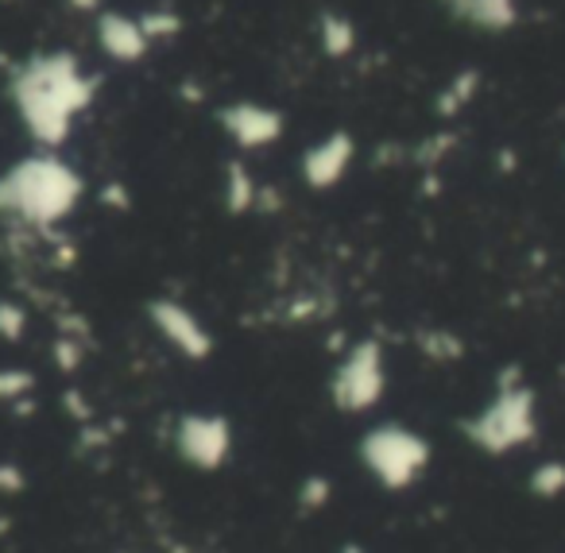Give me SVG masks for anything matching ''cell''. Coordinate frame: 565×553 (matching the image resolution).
Listing matches in <instances>:
<instances>
[{
	"label": "cell",
	"instance_id": "cell-14",
	"mask_svg": "<svg viewBox=\"0 0 565 553\" xmlns=\"http://www.w3.org/2000/svg\"><path fill=\"white\" fill-rule=\"evenodd\" d=\"M477 89H480V71L454 74V78L438 89V97H434V109H438V117H457V113H461L465 105L477 97Z\"/></svg>",
	"mask_w": 565,
	"mask_h": 553
},
{
	"label": "cell",
	"instance_id": "cell-3",
	"mask_svg": "<svg viewBox=\"0 0 565 553\" xmlns=\"http://www.w3.org/2000/svg\"><path fill=\"white\" fill-rule=\"evenodd\" d=\"M461 434L472 449L484 457H511V453L526 449L539 437V395L523 375L511 368L500 383H495L492 398L480 406L472 418L461 422Z\"/></svg>",
	"mask_w": 565,
	"mask_h": 553
},
{
	"label": "cell",
	"instance_id": "cell-18",
	"mask_svg": "<svg viewBox=\"0 0 565 553\" xmlns=\"http://www.w3.org/2000/svg\"><path fill=\"white\" fill-rule=\"evenodd\" d=\"M24 333H28V310L20 302H0V341H9V344H17V341H24Z\"/></svg>",
	"mask_w": 565,
	"mask_h": 553
},
{
	"label": "cell",
	"instance_id": "cell-1",
	"mask_svg": "<svg viewBox=\"0 0 565 553\" xmlns=\"http://www.w3.org/2000/svg\"><path fill=\"white\" fill-rule=\"evenodd\" d=\"M102 82L74 51H35L9 74V102L20 128L40 151L71 143L78 120L94 109Z\"/></svg>",
	"mask_w": 565,
	"mask_h": 553
},
{
	"label": "cell",
	"instance_id": "cell-13",
	"mask_svg": "<svg viewBox=\"0 0 565 553\" xmlns=\"http://www.w3.org/2000/svg\"><path fill=\"white\" fill-rule=\"evenodd\" d=\"M318 43L330 59H349L356 51V24L345 17V12L326 9L318 17Z\"/></svg>",
	"mask_w": 565,
	"mask_h": 553
},
{
	"label": "cell",
	"instance_id": "cell-9",
	"mask_svg": "<svg viewBox=\"0 0 565 553\" xmlns=\"http://www.w3.org/2000/svg\"><path fill=\"white\" fill-rule=\"evenodd\" d=\"M356 163V140L353 132H326L322 140H315L299 159V174L307 182V190L315 194H326V190L341 187L345 174L353 171Z\"/></svg>",
	"mask_w": 565,
	"mask_h": 553
},
{
	"label": "cell",
	"instance_id": "cell-7",
	"mask_svg": "<svg viewBox=\"0 0 565 553\" xmlns=\"http://www.w3.org/2000/svg\"><path fill=\"white\" fill-rule=\"evenodd\" d=\"M148 321H151V329L163 337V344H171L190 364H202V360L213 357L210 326H205L186 302H179V298H151Z\"/></svg>",
	"mask_w": 565,
	"mask_h": 553
},
{
	"label": "cell",
	"instance_id": "cell-19",
	"mask_svg": "<svg viewBox=\"0 0 565 553\" xmlns=\"http://www.w3.org/2000/svg\"><path fill=\"white\" fill-rule=\"evenodd\" d=\"M418 344H423V352L430 360H457L461 357V341H457L454 333H434L430 329V333L418 337Z\"/></svg>",
	"mask_w": 565,
	"mask_h": 553
},
{
	"label": "cell",
	"instance_id": "cell-17",
	"mask_svg": "<svg viewBox=\"0 0 565 553\" xmlns=\"http://www.w3.org/2000/svg\"><path fill=\"white\" fill-rule=\"evenodd\" d=\"M35 391V375L28 368H0V406H12Z\"/></svg>",
	"mask_w": 565,
	"mask_h": 553
},
{
	"label": "cell",
	"instance_id": "cell-22",
	"mask_svg": "<svg viewBox=\"0 0 565 553\" xmlns=\"http://www.w3.org/2000/svg\"><path fill=\"white\" fill-rule=\"evenodd\" d=\"M74 12H86V17H97L102 12V0H66Z\"/></svg>",
	"mask_w": 565,
	"mask_h": 553
},
{
	"label": "cell",
	"instance_id": "cell-10",
	"mask_svg": "<svg viewBox=\"0 0 565 553\" xmlns=\"http://www.w3.org/2000/svg\"><path fill=\"white\" fill-rule=\"evenodd\" d=\"M94 40H97V51H102L109 63H120V66L143 63L151 51V40H148V32H143L140 17H128V12H120V9L97 12Z\"/></svg>",
	"mask_w": 565,
	"mask_h": 553
},
{
	"label": "cell",
	"instance_id": "cell-20",
	"mask_svg": "<svg viewBox=\"0 0 565 553\" xmlns=\"http://www.w3.org/2000/svg\"><path fill=\"white\" fill-rule=\"evenodd\" d=\"M299 503H302V511H322V507L330 503V480H326V476H310L299 488Z\"/></svg>",
	"mask_w": 565,
	"mask_h": 553
},
{
	"label": "cell",
	"instance_id": "cell-16",
	"mask_svg": "<svg viewBox=\"0 0 565 553\" xmlns=\"http://www.w3.org/2000/svg\"><path fill=\"white\" fill-rule=\"evenodd\" d=\"M140 24H143V32H148L151 47H156V43H171L174 35L182 32V17L174 9H148V12H140Z\"/></svg>",
	"mask_w": 565,
	"mask_h": 553
},
{
	"label": "cell",
	"instance_id": "cell-6",
	"mask_svg": "<svg viewBox=\"0 0 565 553\" xmlns=\"http://www.w3.org/2000/svg\"><path fill=\"white\" fill-rule=\"evenodd\" d=\"M174 453H179L182 465H190L194 472H217L233 457V422L217 411H190L174 422Z\"/></svg>",
	"mask_w": 565,
	"mask_h": 553
},
{
	"label": "cell",
	"instance_id": "cell-15",
	"mask_svg": "<svg viewBox=\"0 0 565 553\" xmlns=\"http://www.w3.org/2000/svg\"><path fill=\"white\" fill-rule=\"evenodd\" d=\"M526 488L539 499H557L565 496V460H539L526 476Z\"/></svg>",
	"mask_w": 565,
	"mask_h": 553
},
{
	"label": "cell",
	"instance_id": "cell-4",
	"mask_svg": "<svg viewBox=\"0 0 565 553\" xmlns=\"http://www.w3.org/2000/svg\"><path fill=\"white\" fill-rule=\"evenodd\" d=\"M364 472L387 491H407L430 468V442L418 429L403 426V422H380V426L364 429L361 445H356Z\"/></svg>",
	"mask_w": 565,
	"mask_h": 553
},
{
	"label": "cell",
	"instance_id": "cell-2",
	"mask_svg": "<svg viewBox=\"0 0 565 553\" xmlns=\"http://www.w3.org/2000/svg\"><path fill=\"white\" fill-rule=\"evenodd\" d=\"M82 198H86V179L58 151L35 148L0 174V217L28 233H51L71 221Z\"/></svg>",
	"mask_w": 565,
	"mask_h": 553
},
{
	"label": "cell",
	"instance_id": "cell-5",
	"mask_svg": "<svg viewBox=\"0 0 565 553\" xmlns=\"http://www.w3.org/2000/svg\"><path fill=\"white\" fill-rule=\"evenodd\" d=\"M387 395V352L376 337H361L345 349L330 375V398L341 414H369Z\"/></svg>",
	"mask_w": 565,
	"mask_h": 553
},
{
	"label": "cell",
	"instance_id": "cell-8",
	"mask_svg": "<svg viewBox=\"0 0 565 553\" xmlns=\"http://www.w3.org/2000/svg\"><path fill=\"white\" fill-rule=\"evenodd\" d=\"M217 125L236 151H267L282 140L287 117L264 102H228L217 109Z\"/></svg>",
	"mask_w": 565,
	"mask_h": 553
},
{
	"label": "cell",
	"instance_id": "cell-21",
	"mask_svg": "<svg viewBox=\"0 0 565 553\" xmlns=\"http://www.w3.org/2000/svg\"><path fill=\"white\" fill-rule=\"evenodd\" d=\"M24 483L28 476L17 460H0V496H17V491H24Z\"/></svg>",
	"mask_w": 565,
	"mask_h": 553
},
{
	"label": "cell",
	"instance_id": "cell-12",
	"mask_svg": "<svg viewBox=\"0 0 565 553\" xmlns=\"http://www.w3.org/2000/svg\"><path fill=\"white\" fill-rule=\"evenodd\" d=\"M259 194H264V187L256 182L252 167L244 159H228L225 171H221V205L233 217H244V213L259 210Z\"/></svg>",
	"mask_w": 565,
	"mask_h": 553
},
{
	"label": "cell",
	"instance_id": "cell-11",
	"mask_svg": "<svg viewBox=\"0 0 565 553\" xmlns=\"http://www.w3.org/2000/svg\"><path fill=\"white\" fill-rule=\"evenodd\" d=\"M457 24L484 35H508L519 24V0H441Z\"/></svg>",
	"mask_w": 565,
	"mask_h": 553
},
{
	"label": "cell",
	"instance_id": "cell-23",
	"mask_svg": "<svg viewBox=\"0 0 565 553\" xmlns=\"http://www.w3.org/2000/svg\"><path fill=\"white\" fill-rule=\"evenodd\" d=\"M341 553H364V550H361V545H345Z\"/></svg>",
	"mask_w": 565,
	"mask_h": 553
}]
</instances>
